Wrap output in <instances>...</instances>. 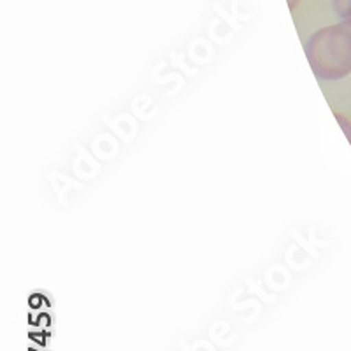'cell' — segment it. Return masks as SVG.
<instances>
[{
	"instance_id": "4",
	"label": "cell",
	"mask_w": 351,
	"mask_h": 351,
	"mask_svg": "<svg viewBox=\"0 0 351 351\" xmlns=\"http://www.w3.org/2000/svg\"><path fill=\"white\" fill-rule=\"evenodd\" d=\"M287 2H288V8H290V9H295L297 5H299L300 0H287Z\"/></svg>"
},
{
	"instance_id": "1",
	"label": "cell",
	"mask_w": 351,
	"mask_h": 351,
	"mask_svg": "<svg viewBox=\"0 0 351 351\" xmlns=\"http://www.w3.org/2000/svg\"><path fill=\"white\" fill-rule=\"evenodd\" d=\"M306 55L319 80L346 77L351 72V20L316 30L306 43Z\"/></svg>"
},
{
	"instance_id": "3",
	"label": "cell",
	"mask_w": 351,
	"mask_h": 351,
	"mask_svg": "<svg viewBox=\"0 0 351 351\" xmlns=\"http://www.w3.org/2000/svg\"><path fill=\"white\" fill-rule=\"evenodd\" d=\"M335 118H337V121H339L341 128H343L344 134H346L348 141H350V143H351V121L348 120L346 116H341V114H337V112H335Z\"/></svg>"
},
{
	"instance_id": "2",
	"label": "cell",
	"mask_w": 351,
	"mask_h": 351,
	"mask_svg": "<svg viewBox=\"0 0 351 351\" xmlns=\"http://www.w3.org/2000/svg\"><path fill=\"white\" fill-rule=\"evenodd\" d=\"M332 8L341 20H351V0H332Z\"/></svg>"
}]
</instances>
